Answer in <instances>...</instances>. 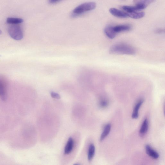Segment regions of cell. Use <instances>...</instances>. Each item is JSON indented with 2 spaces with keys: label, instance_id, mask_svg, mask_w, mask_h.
<instances>
[{
  "label": "cell",
  "instance_id": "10",
  "mask_svg": "<svg viewBox=\"0 0 165 165\" xmlns=\"http://www.w3.org/2000/svg\"><path fill=\"white\" fill-rule=\"evenodd\" d=\"M74 145V141L72 137H70L67 142L64 149L65 155L69 154L72 151Z\"/></svg>",
  "mask_w": 165,
  "mask_h": 165
},
{
  "label": "cell",
  "instance_id": "18",
  "mask_svg": "<svg viewBox=\"0 0 165 165\" xmlns=\"http://www.w3.org/2000/svg\"><path fill=\"white\" fill-rule=\"evenodd\" d=\"M50 95L52 98L55 99H60V96L58 93L53 92H51Z\"/></svg>",
  "mask_w": 165,
  "mask_h": 165
},
{
  "label": "cell",
  "instance_id": "7",
  "mask_svg": "<svg viewBox=\"0 0 165 165\" xmlns=\"http://www.w3.org/2000/svg\"><path fill=\"white\" fill-rule=\"evenodd\" d=\"M144 101L143 99H141L138 101L134 108L132 117L133 119H137L139 117V110Z\"/></svg>",
  "mask_w": 165,
  "mask_h": 165
},
{
  "label": "cell",
  "instance_id": "14",
  "mask_svg": "<svg viewBox=\"0 0 165 165\" xmlns=\"http://www.w3.org/2000/svg\"><path fill=\"white\" fill-rule=\"evenodd\" d=\"M127 13L128 17L135 19H138L142 18L145 16V13L143 12H136L132 13Z\"/></svg>",
  "mask_w": 165,
  "mask_h": 165
},
{
  "label": "cell",
  "instance_id": "11",
  "mask_svg": "<svg viewBox=\"0 0 165 165\" xmlns=\"http://www.w3.org/2000/svg\"><path fill=\"white\" fill-rule=\"evenodd\" d=\"M149 122L148 119H145L142 123L139 131L140 135L141 136H144L148 130Z\"/></svg>",
  "mask_w": 165,
  "mask_h": 165
},
{
  "label": "cell",
  "instance_id": "22",
  "mask_svg": "<svg viewBox=\"0 0 165 165\" xmlns=\"http://www.w3.org/2000/svg\"><path fill=\"white\" fill-rule=\"evenodd\" d=\"M2 33V31L0 29V35H1Z\"/></svg>",
  "mask_w": 165,
  "mask_h": 165
},
{
  "label": "cell",
  "instance_id": "9",
  "mask_svg": "<svg viewBox=\"0 0 165 165\" xmlns=\"http://www.w3.org/2000/svg\"><path fill=\"white\" fill-rule=\"evenodd\" d=\"M131 26L128 25H121L114 27V29L116 33L127 32L131 29Z\"/></svg>",
  "mask_w": 165,
  "mask_h": 165
},
{
  "label": "cell",
  "instance_id": "23",
  "mask_svg": "<svg viewBox=\"0 0 165 165\" xmlns=\"http://www.w3.org/2000/svg\"><path fill=\"white\" fill-rule=\"evenodd\" d=\"M122 1H125V0H122Z\"/></svg>",
  "mask_w": 165,
  "mask_h": 165
},
{
  "label": "cell",
  "instance_id": "17",
  "mask_svg": "<svg viewBox=\"0 0 165 165\" xmlns=\"http://www.w3.org/2000/svg\"><path fill=\"white\" fill-rule=\"evenodd\" d=\"M109 104V102L108 100L106 99H102L99 102V105L100 108H104L108 107Z\"/></svg>",
  "mask_w": 165,
  "mask_h": 165
},
{
  "label": "cell",
  "instance_id": "24",
  "mask_svg": "<svg viewBox=\"0 0 165 165\" xmlns=\"http://www.w3.org/2000/svg\"><path fill=\"white\" fill-rule=\"evenodd\" d=\"M1 57V55H0V57Z\"/></svg>",
  "mask_w": 165,
  "mask_h": 165
},
{
  "label": "cell",
  "instance_id": "6",
  "mask_svg": "<svg viewBox=\"0 0 165 165\" xmlns=\"http://www.w3.org/2000/svg\"><path fill=\"white\" fill-rule=\"evenodd\" d=\"M104 32L106 36L110 39L114 38L117 34L115 32L114 27L110 25L105 27L104 29Z\"/></svg>",
  "mask_w": 165,
  "mask_h": 165
},
{
  "label": "cell",
  "instance_id": "5",
  "mask_svg": "<svg viewBox=\"0 0 165 165\" xmlns=\"http://www.w3.org/2000/svg\"><path fill=\"white\" fill-rule=\"evenodd\" d=\"M109 11L111 14L117 17L125 18L128 17L127 13L119 10L117 8H111L110 9Z\"/></svg>",
  "mask_w": 165,
  "mask_h": 165
},
{
  "label": "cell",
  "instance_id": "19",
  "mask_svg": "<svg viewBox=\"0 0 165 165\" xmlns=\"http://www.w3.org/2000/svg\"><path fill=\"white\" fill-rule=\"evenodd\" d=\"M154 1L155 0H144V5L147 7Z\"/></svg>",
  "mask_w": 165,
  "mask_h": 165
},
{
  "label": "cell",
  "instance_id": "16",
  "mask_svg": "<svg viewBox=\"0 0 165 165\" xmlns=\"http://www.w3.org/2000/svg\"><path fill=\"white\" fill-rule=\"evenodd\" d=\"M122 8L124 11L128 13H132L138 11L136 6H124L122 7Z\"/></svg>",
  "mask_w": 165,
  "mask_h": 165
},
{
  "label": "cell",
  "instance_id": "20",
  "mask_svg": "<svg viewBox=\"0 0 165 165\" xmlns=\"http://www.w3.org/2000/svg\"><path fill=\"white\" fill-rule=\"evenodd\" d=\"M62 0H48L49 3L51 4H54L60 2Z\"/></svg>",
  "mask_w": 165,
  "mask_h": 165
},
{
  "label": "cell",
  "instance_id": "21",
  "mask_svg": "<svg viewBox=\"0 0 165 165\" xmlns=\"http://www.w3.org/2000/svg\"><path fill=\"white\" fill-rule=\"evenodd\" d=\"M164 32V29H159L156 31V32L158 34L162 33Z\"/></svg>",
  "mask_w": 165,
  "mask_h": 165
},
{
  "label": "cell",
  "instance_id": "13",
  "mask_svg": "<svg viewBox=\"0 0 165 165\" xmlns=\"http://www.w3.org/2000/svg\"><path fill=\"white\" fill-rule=\"evenodd\" d=\"M24 20L19 18L9 17L7 18L6 21L7 23L11 25L19 24L23 23Z\"/></svg>",
  "mask_w": 165,
  "mask_h": 165
},
{
  "label": "cell",
  "instance_id": "15",
  "mask_svg": "<svg viewBox=\"0 0 165 165\" xmlns=\"http://www.w3.org/2000/svg\"><path fill=\"white\" fill-rule=\"evenodd\" d=\"M95 152V148L93 144H91L89 146L88 159L89 161H91L94 157Z\"/></svg>",
  "mask_w": 165,
  "mask_h": 165
},
{
  "label": "cell",
  "instance_id": "2",
  "mask_svg": "<svg viewBox=\"0 0 165 165\" xmlns=\"http://www.w3.org/2000/svg\"><path fill=\"white\" fill-rule=\"evenodd\" d=\"M96 7V4L94 2H88L81 4L73 10L71 16L73 17L78 16L87 12L94 10Z\"/></svg>",
  "mask_w": 165,
  "mask_h": 165
},
{
  "label": "cell",
  "instance_id": "4",
  "mask_svg": "<svg viewBox=\"0 0 165 165\" xmlns=\"http://www.w3.org/2000/svg\"><path fill=\"white\" fill-rule=\"evenodd\" d=\"M7 81L5 77L0 75V97L3 101L7 98Z\"/></svg>",
  "mask_w": 165,
  "mask_h": 165
},
{
  "label": "cell",
  "instance_id": "8",
  "mask_svg": "<svg viewBox=\"0 0 165 165\" xmlns=\"http://www.w3.org/2000/svg\"><path fill=\"white\" fill-rule=\"evenodd\" d=\"M146 152L150 157L155 159L159 157V154L149 145H146L145 147Z\"/></svg>",
  "mask_w": 165,
  "mask_h": 165
},
{
  "label": "cell",
  "instance_id": "3",
  "mask_svg": "<svg viewBox=\"0 0 165 165\" xmlns=\"http://www.w3.org/2000/svg\"><path fill=\"white\" fill-rule=\"evenodd\" d=\"M8 32L12 38L16 41H20L24 37L23 29L19 24L11 25L8 28Z\"/></svg>",
  "mask_w": 165,
  "mask_h": 165
},
{
  "label": "cell",
  "instance_id": "1",
  "mask_svg": "<svg viewBox=\"0 0 165 165\" xmlns=\"http://www.w3.org/2000/svg\"><path fill=\"white\" fill-rule=\"evenodd\" d=\"M111 54L133 55L136 54V49L128 44L119 43L111 47L109 50Z\"/></svg>",
  "mask_w": 165,
  "mask_h": 165
},
{
  "label": "cell",
  "instance_id": "12",
  "mask_svg": "<svg viewBox=\"0 0 165 165\" xmlns=\"http://www.w3.org/2000/svg\"><path fill=\"white\" fill-rule=\"evenodd\" d=\"M111 126L110 124H108L105 126L103 132H102L100 137V140L102 142L105 139L111 130Z\"/></svg>",
  "mask_w": 165,
  "mask_h": 165
}]
</instances>
